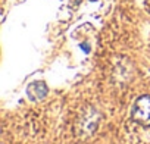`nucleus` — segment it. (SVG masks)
I'll return each mask as SVG.
<instances>
[{
	"mask_svg": "<svg viewBox=\"0 0 150 144\" xmlns=\"http://www.w3.org/2000/svg\"><path fill=\"white\" fill-rule=\"evenodd\" d=\"M131 119L140 125L150 126V96H141L131 109Z\"/></svg>",
	"mask_w": 150,
	"mask_h": 144,
	"instance_id": "nucleus-1",
	"label": "nucleus"
},
{
	"mask_svg": "<svg viewBox=\"0 0 150 144\" xmlns=\"http://www.w3.org/2000/svg\"><path fill=\"white\" fill-rule=\"evenodd\" d=\"M47 94V85L44 83H33L28 87V96L31 100H41Z\"/></svg>",
	"mask_w": 150,
	"mask_h": 144,
	"instance_id": "nucleus-2",
	"label": "nucleus"
}]
</instances>
